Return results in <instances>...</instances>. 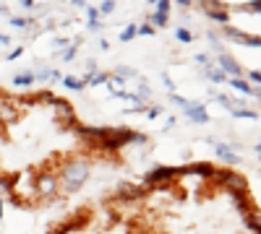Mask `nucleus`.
I'll list each match as a JSON object with an SVG mask.
<instances>
[{"mask_svg":"<svg viewBox=\"0 0 261 234\" xmlns=\"http://www.w3.org/2000/svg\"><path fill=\"white\" fill-rule=\"evenodd\" d=\"M89 177V164L86 161H68L65 167L60 169V180L65 193H76Z\"/></svg>","mask_w":261,"mask_h":234,"instance_id":"f257e3e1","label":"nucleus"},{"mask_svg":"<svg viewBox=\"0 0 261 234\" xmlns=\"http://www.w3.org/2000/svg\"><path fill=\"white\" fill-rule=\"evenodd\" d=\"M214 187L220 190H228V193H246L248 190V182L241 172H233V169H217L209 180Z\"/></svg>","mask_w":261,"mask_h":234,"instance_id":"f03ea898","label":"nucleus"},{"mask_svg":"<svg viewBox=\"0 0 261 234\" xmlns=\"http://www.w3.org/2000/svg\"><path fill=\"white\" fill-rule=\"evenodd\" d=\"M52 120L60 125V130H68V127L73 125V120H76V110H73V104L58 97V99L52 102Z\"/></svg>","mask_w":261,"mask_h":234,"instance_id":"7ed1b4c3","label":"nucleus"},{"mask_svg":"<svg viewBox=\"0 0 261 234\" xmlns=\"http://www.w3.org/2000/svg\"><path fill=\"white\" fill-rule=\"evenodd\" d=\"M55 193H58V174L55 172H39L37 177H34V195H42L44 201H50Z\"/></svg>","mask_w":261,"mask_h":234,"instance_id":"20e7f679","label":"nucleus"},{"mask_svg":"<svg viewBox=\"0 0 261 234\" xmlns=\"http://www.w3.org/2000/svg\"><path fill=\"white\" fill-rule=\"evenodd\" d=\"M146 193H149V187L146 185H136V182H120L115 187V198L123 203H133V201H139V198H144Z\"/></svg>","mask_w":261,"mask_h":234,"instance_id":"39448f33","label":"nucleus"},{"mask_svg":"<svg viewBox=\"0 0 261 234\" xmlns=\"http://www.w3.org/2000/svg\"><path fill=\"white\" fill-rule=\"evenodd\" d=\"M180 177L178 167H154L152 172H146V185H157V182H175Z\"/></svg>","mask_w":261,"mask_h":234,"instance_id":"423d86ee","label":"nucleus"},{"mask_svg":"<svg viewBox=\"0 0 261 234\" xmlns=\"http://www.w3.org/2000/svg\"><path fill=\"white\" fill-rule=\"evenodd\" d=\"M230 195L235 198L238 211L243 214V219H246V216H254V214H259V211H256V203L251 201V195H248V190H246V193H230Z\"/></svg>","mask_w":261,"mask_h":234,"instance_id":"0eeeda50","label":"nucleus"},{"mask_svg":"<svg viewBox=\"0 0 261 234\" xmlns=\"http://www.w3.org/2000/svg\"><path fill=\"white\" fill-rule=\"evenodd\" d=\"M220 70L225 76H233V78H241V73H243V68L235 63V57H230L228 52H220Z\"/></svg>","mask_w":261,"mask_h":234,"instance_id":"6e6552de","label":"nucleus"},{"mask_svg":"<svg viewBox=\"0 0 261 234\" xmlns=\"http://www.w3.org/2000/svg\"><path fill=\"white\" fill-rule=\"evenodd\" d=\"M214 172H217V169H214L209 161H199V164H191V167L180 169V174H199V177H207V180H212Z\"/></svg>","mask_w":261,"mask_h":234,"instance_id":"1a4fd4ad","label":"nucleus"},{"mask_svg":"<svg viewBox=\"0 0 261 234\" xmlns=\"http://www.w3.org/2000/svg\"><path fill=\"white\" fill-rule=\"evenodd\" d=\"M183 112L194 122H209V115H207V110H204V104H199V102H188L186 107H183Z\"/></svg>","mask_w":261,"mask_h":234,"instance_id":"9d476101","label":"nucleus"},{"mask_svg":"<svg viewBox=\"0 0 261 234\" xmlns=\"http://www.w3.org/2000/svg\"><path fill=\"white\" fill-rule=\"evenodd\" d=\"M217 156H220L225 164H241V156H238L230 146H225V143H217Z\"/></svg>","mask_w":261,"mask_h":234,"instance_id":"9b49d317","label":"nucleus"},{"mask_svg":"<svg viewBox=\"0 0 261 234\" xmlns=\"http://www.w3.org/2000/svg\"><path fill=\"white\" fill-rule=\"evenodd\" d=\"M230 86L235 89V91H241V94H254V97H261V89H254L248 81H243V78H230Z\"/></svg>","mask_w":261,"mask_h":234,"instance_id":"f8f14e48","label":"nucleus"},{"mask_svg":"<svg viewBox=\"0 0 261 234\" xmlns=\"http://www.w3.org/2000/svg\"><path fill=\"white\" fill-rule=\"evenodd\" d=\"M207 76L214 81V84H225V81H228V76H225L220 68H212V65H207Z\"/></svg>","mask_w":261,"mask_h":234,"instance_id":"ddd939ff","label":"nucleus"},{"mask_svg":"<svg viewBox=\"0 0 261 234\" xmlns=\"http://www.w3.org/2000/svg\"><path fill=\"white\" fill-rule=\"evenodd\" d=\"M136 34H139V29H136V23H128V26L120 31V39H123V42H128V39H133V37H136Z\"/></svg>","mask_w":261,"mask_h":234,"instance_id":"4468645a","label":"nucleus"},{"mask_svg":"<svg viewBox=\"0 0 261 234\" xmlns=\"http://www.w3.org/2000/svg\"><path fill=\"white\" fill-rule=\"evenodd\" d=\"M84 84H86L84 78H73V76H68V78H65V86H68V89H73V91L84 89Z\"/></svg>","mask_w":261,"mask_h":234,"instance_id":"2eb2a0df","label":"nucleus"},{"mask_svg":"<svg viewBox=\"0 0 261 234\" xmlns=\"http://www.w3.org/2000/svg\"><path fill=\"white\" fill-rule=\"evenodd\" d=\"M118 78H136V70L133 68H126V65H118Z\"/></svg>","mask_w":261,"mask_h":234,"instance_id":"dca6fc26","label":"nucleus"},{"mask_svg":"<svg viewBox=\"0 0 261 234\" xmlns=\"http://www.w3.org/2000/svg\"><path fill=\"white\" fill-rule=\"evenodd\" d=\"M107 78H110L107 73H92V76H89L86 81H89V84H92V86H97V84H105Z\"/></svg>","mask_w":261,"mask_h":234,"instance_id":"f3484780","label":"nucleus"},{"mask_svg":"<svg viewBox=\"0 0 261 234\" xmlns=\"http://www.w3.org/2000/svg\"><path fill=\"white\" fill-rule=\"evenodd\" d=\"M233 115H235V117H248V120H256V117H259L254 110H235Z\"/></svg>","mask_w":261,"mask_h":234,"instance_id":"a211bd4d","label":"nucleus"},{"mask_svg":"<svg viewBox=\"0 0 261 234\" xmlns=\"http://www.w3.org/2000/svg\"><path fill=\"white\" fill-rule=\"evenodd\" d=\"M175 37H178L180 42H191V39H194V34H191L188 29H178V31H175Z\"/></svg>","mask_w":261,"mask_h":234,"instance_id":"6ab92c4d","label":"nucleus"},{"mask_svg":"<svg viewBox=\"0 0 261 234\" xmlns=\"http://www.w3.org/2000/svg\"><path fill=\"white\" fill-rule=\"evenodd\" d=\"M112 10H115V3H112V0H105V3L99 5V13H112Z\"/></svg>","mask_w":261,"mask_h":234,"instance_id":"aec40b11","label":"nucleus"},{"mask_svg":"<svg viewBox=\"0 0 261 234\" xmlns=\"http://www.w3.org/2000/svg\"><path fill=\"white\" fill-rule=\"evenodd\" d=\"M149 94H152L149 86H146V84H139V97H136V99H139V102H141V99H149Z\"/></svg>","mask_w":261,"mask_h":234,"instance_id":"412c9836","label":"nucleus"},{"mask_svg":"<svg viewBox=\"0 0 261 234\" xmlns=\"http://www.w3.org/2000/svg\"><path fill=\"white\" fill-rule=\"evenodd\" d=\"M167 10H170V0H157V13L167 16Z\"/></svg>","mask_w":261,"mask_h":234,"instance_id":"4be33fe9","label":"nucleus"},{"mask_svg":"<svg viewBox=\"0 0 261 234\" xmlns=\"http://www.w3.org/2000/svg\"><path fill=\"white\" fill-rule=\"evenodd\" d=\"M86 13H89V23L99 21V8H86Z\"/></svg>","mask_w":261,"mask_h":234,"instance_id":"5701e85b","label":"nucleus"},{"mask_svg":"<svg viewBox=\"0 0 261 234\" xmlns=\"http://www.w3.org/2000/svg\"><path fill=\"white\" fill-rule=\"evenodd\" d=\"M157 26H167V16L165 13H154V18H152Z\"/></svg>","mask_w":261,"mask_h":234,"instance_id":"b1692460","label":"nucleus"},{"mask_svg":"<svg viewBox=\"0 0 261 234\" xmlns=\"http://www.w3.org/2000/svg\"><path fill=\"white\" fill-rule=\"evenodd\" d=\"M162 115V107H149V110H146V117H152V120H154V117H160Z\"/></svg>","mask_w":261,"mask_h":234,"instance_id":"393cba45","label":"nucleus"},{"mask_svg":"<svg viewBox=\"0 0 261 234\" xmlns=\"http://www.w3.org/2000/svg\"><path fill=\"white\" fill-rule=\"evenodd\" d=\"M248 78H251L254 84H261V70H251V73H248Z\"/></svg>","mask_w":261,"mask_h":234,"instance_id":"a878e982","label":"nucleus"},{"mask_svg":"<svg viewBox=\"0 0 261 234\" xmlns=\"http://www.w3.org/2000/svg\"><path fill=\"white\" fill-rule=\"evenodd\" d=\"M246 10H254V13H259V10H261V0H254L251 5H246Z\"/></svg>","mask_w":261,"mask_h":234,"instance_id":"bb28decb","label":"nucleus"},{"mask_svg":"<svg viewBox=\"0 0 261 234\" xmlns=\"http://www.w3.org/2000/svg\"><path fill=\"white\" fill-rule=\"evenodd\" d=\"M16 84H18V86H24V84H31V76H29V73H26V76H18V78H16Z\"/></svg>","mask_w":261,"mask_h":234,"instance_id":"cd10ccee","label":"nucleus"},{"mask_svg":"<svg viewBox=\"0 0 261 234\" xmlns=\"http://www.w3.org/2000/svg\"><path fill=\"white\" fill-rule=\"evenodd\" d=\"M139 34H144V37H149V34H154V26H141Z\"/></svg>","mask_w":261,"mask_h":234,"instance_id":"c85d7f7f","label":"nucleus"},{"mask_svg":"<svg viewBox=\"0 0 261 234\" xmlns=\"http://www.w3.org/2000/svg\"><path fill=\"white\" fill-rule=\"evenodd\" d=\"M196 63H201V65H209V57H207V55H196Z\"/></svg>","mask_w":261,"mask_h":234,"instance_id":"c756f323","label":"nucleus"},{"mask_svg":"<svg viewBox=\"0 0 261 234\" xmlns=\"http://www.w3.org/2000/svg\"><path fill=\"white\" fill-rule=\"evenodd\" d=\"M71 57H76V44L71 47V50H65V60H71Z\"/></svg>","mask_w":261,"mask_h":234,"instance_id":"7c9ffc66","label":"nucleus"},{"mask_svg":"<svg viewBox=\"0 0 261 234\" xmlns=\"http://www.w3.org/2000/svg\"><path fill=\"white\" fill-rule=\"evenodd\" d=\"M256 154H259V159H261V143L256 146Z\"/></svg>","mask_w":261,"mask_h":234,"instance_id":"2f4dec72","label":"nucleus"}]
</instances>
